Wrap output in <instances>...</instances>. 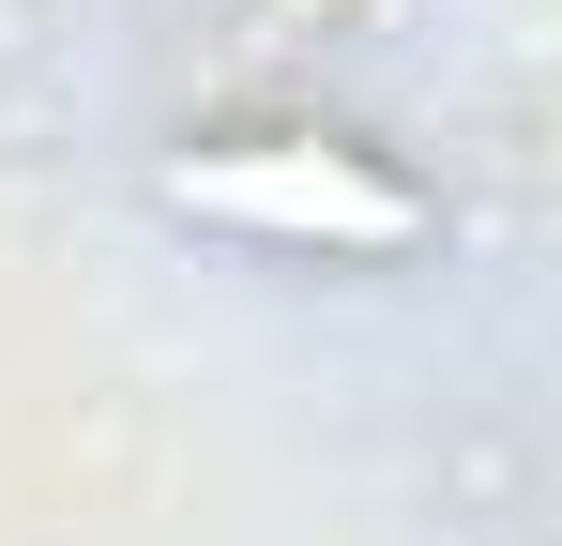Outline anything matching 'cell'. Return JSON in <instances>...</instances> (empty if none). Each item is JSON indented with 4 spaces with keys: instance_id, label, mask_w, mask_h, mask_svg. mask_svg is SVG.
Returning <instances> with one entry per match:
<instances>
[{
    "instance_id": "cell-2",
    "label": "cell",
    "mask_w": 562,
    "mask_h": 546,
    "mask_svg": "<svg viewBox=\"0 0 562 546\" xmlns=\"http://www.w3.org/2000/svg\"><path fill=\"white\" fill-rule=\"evenodd\" d=\"M304 15H319V0H259V31H304Z\"/></svg>"
},
{
    "instance_id": "cell-1",
    "label": "cell",
    "mask_w": 562,
    "mask_h": 546,
    "mask_svg": "<svg viewBox=\"0 0 562 546\" xmlns=\"http://www.w3.org/2000/svg\"><path fill=\"white\" fill-rule=\"evenodd\" d=\"M168 197H183V213H228V228H274V243H350V259H380V243H411V228H426V213H411L366 152H319V137L183 152V168H168Z\"/></svg>"
}]
</instances>
